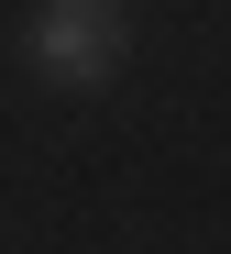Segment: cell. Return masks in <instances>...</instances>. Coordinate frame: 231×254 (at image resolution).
<instances>
[{"mask_svg": "<svg viewBox=\"0 0 231 254\" xmlns=\"http://www.w3.org/2000/svg\"><path fill=\"white\" fill-rule=\"evenodd\" d=\"M110 66H121V0H44L33 11V77L99 89Z\"/></svg>", "mask_w": 231, "mask_h": 254, "instance_id": "1", "label": "cell"}]
</instances>
